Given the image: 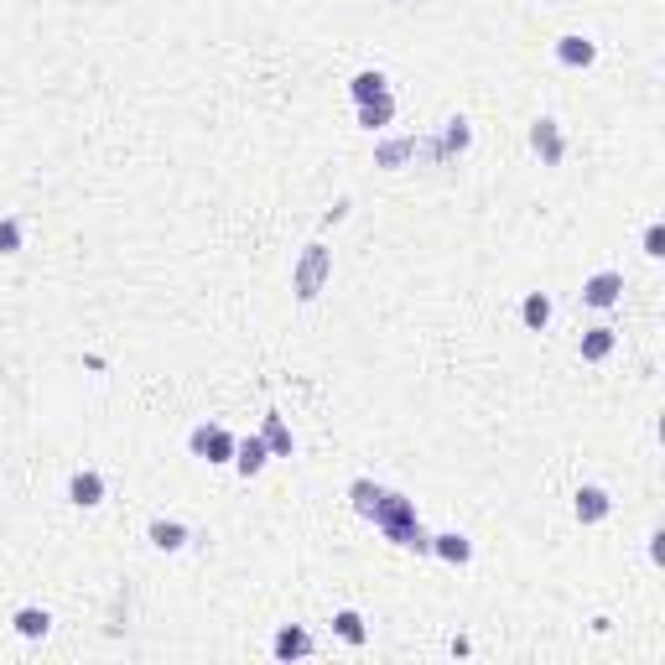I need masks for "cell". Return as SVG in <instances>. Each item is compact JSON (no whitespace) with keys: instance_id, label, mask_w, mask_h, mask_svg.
<instances>
[{"instance_id":"obj_1","label":"cell","mask_w":665,"mask_h":665,"mask_svg":"<svg viewBox=\"0 0 665 665\" xmlns=\"http://www.w3.org/2000/svg\"><path fill=\"white\" fill-rule=\"evenodd\" d=\"M375 520L380 530H385V541H395L401 551H416V556H432V530L421 525V515H416V504L406 499V494H395V489H385L380 494V504H375Z\"/></svg>"},{"instance_id":"obj_2","label":"cell","mask_w":665,"mask_h":665,"mask_svg":"<svg viewBox=\"0 0 665 665\" xmlns=\"http://www.w3.org/2000/svg\"><path fill=\"white\" fill-rule=\"evenodd\" d=\"M333 276V250L323 239H312V245L297 255V271H291V291H297V302H317L323 297V286Z\"/></svg>"},{"instance_id":"obj_3","label":"cell","mask_w":665,"mask_h":665,"mask_svg":"<svg viewBox=\"0 0 665 665\" xmlns=\"http://www.w3.org/2000/svg\"><path fill=\"white\" fill-rule=\"evenodd\" d=\"M188 447H193V458H203V463H234L239 437L229 427H208V421H203V427H193Z\"/></svg>"},{"instance_id":"obj_4","label":"cell","mask_w":665,"mask_h":665,"mask_svg":"<svg viewBox=\"0 0 665 665\" xmlns=\"http://www.w3.org/2000/svg\"><path fill=\"white\" fill-rule=\"evenodd\" d=\"M530 151L541 156V167H562V156H567V136H562V120L541 115L536 125H530Z\"/></svg>"},{"instance_id":"obj_5","label":"cell","mask_w":665,"mask_h":665,"mask_svg":"<svg viewBox=\"0 0 665 665\" xmlns=\"http://www.w3.org/2000/svg\"><path fill=\"white\" fill-rule=\"evenodd\" d=\"M619 297H624V271H593L588 281H582V302L598 307V312L619 307Z\"/></svg>"},{"instance_id":"obj_6","label":"cell","mask_w":665,"mask_h":665,"mask_svg":"<svg viewBox=\"0 0 665 665\" xmlns=\"http://www.w3.org/2000/svg\"><path fill=\"white\" fill-rule=\"evenodd\" d=\"M411 156H432V162H442L437 141H416V136H401V141H385V146H375V167H401V162H411Z\"/></svg>"},{"instance_id":"obj_7","label":"cell","mask_w":665,"mask_h":665,"mask_svg":"<svg viewBox=\"0 0 665 665\" xmlns=\"http://www.w3.org/2000/svg\"><path fill=\"white\" fill-rule=\"evenodd\" d=\"M556 63L562 68H593L598 63V42L593 37H582V32H567V37H556Z\"/></svg>"},{"instance_id":"obj_8","label":"cell","mask_w":665,"mask_h":665,"mask_svg":"<svg viewBox=\"0 0 665 665\" xmlns=\"http://www.w3.org/2000/svg\"><path fill=\"white\" fill-rule=\"evenodd\" d=\"M608 510H614V499H608V489H598V484H582V489H577V499H572L577 525H603V520H608Z\"/></svg>"},{"instance_id":"obj_9","label":"cell","mask_w":665,"mask_h":665,"mask_svg":"<svg viewBox=\"0 0 665 665\" xmlns=\"http://www.w3.org/2000/svg\"><path fill=\"white\" fill-rule=\"evenodd\" d=\"M68 499L78 504V510H94V504H104V473L99 468H78L68 478Z\"/></svg>"},{"instance_id":"obj_10","label":"cell","mask_w":665,"mask_h":665,"mask_svg":"<svg viewBox=\"0 0 665 665\" xmlns=\"http://www.w3.org/2000/svg\"><path fill=\"white\" fill-rule=\"evenodd\" d=\"M265 463H271V447H265V437L255 432V437H239V447H234V473L239 478H255Z\"/></svg>"},{"instance_id":"obj_11","label":"cell","mask_w":665,"mask_h":665,"mask_svg":"<svg viewBox=\"0 0 665 665\" xmlns=\"http://www.w3.org/2000/svg\"><path fill=\"white\" fill-rule=\"evenodd\" d=\"M432 556H442L447 567H468L473 562V541L463 536V530H442V536H432Z\"/></svg>"},{"instance_id":"obj_12","label":"cell","mask_w":665,"mask_h":665,"mask_svg":"<svg viewBox=\"0 0 665 665\" xmlns=\"http://www.w3.org/2000/svg\"><path fill=\"white\" fill-rule=\"evenodd\" d=\"M614 343H619V333L608 328V323L588 328V333H582V343H577V349H582V364H603L608 354H614Z\"/></svg>"},{"instance_id":"obj_13","label":"cell","mask_w":665,"mask_h":665,"mask_svg":"<svg viewBox=\"0 0 665 665\" xmlns=\"http://www.w3.org/2000/svg\"><path fill=\"white\" fill-rule=\"evenodd\" d=\"M11 629L21 634V640H47L52 614H47V608H37V603H26V608H16V614H11Z\"/></svg>"},{"instance_id":"obj_14","label":"cell","mask_w":665,"mask_h":665,"mask_svg":"<svg viewBox=\"0 0 665 665\" xmlns=\"http://www.w3.org/2000/svg\"><path fill=\"white\" fill-rule=\"evenodd\" d=\"M468 146H473V130H468V120H463V115H452V120L442 125V141H437L442 162H452V156H463Z\"/></svg>"},{"instance_id":"obj_15","label":"cell","mask_w":665,"mask_h":665,"mask_svg":"<svg viewBox=\"0 0 665 665\" xmlns=\"http://www.w3.org/2000/svg\"><path fill=\"white\" fill-rule=\"evenodd\" d=\"M260 437H265V447H271V458H291V427H286V416L281 411H265V427H260Z\"/></svg>"},{"instance_id":"obj_16","label":"cell","mask_w":665,"mask_h":665,"mask_svg":"<svg viewBox=\"0 0 665 665\" xmlns=\"http://www.w3.org/2000/svg\"><path fill=\"white\" fill-rule=\"evenodd\" d=\"M271 650H276V660H302V655H312V634L297 629V624H286L271 640Z\"/></svg>"},{"instance_id":"obj_17","label":"cell","mask_w":665,"mask_h":665,"mask_svg":"<svg viewBox=\"0 0 665 665\" xmlns=\"http://www.w3.org/2000/svg\"><path fill=\"white\" fill-rule=\"evenodd\" d=\"M146 536H151L156 551H182V546H188V525H182V520H151Z\"/></svg>"},{"instance_id":"obj_18","label":"cell","mask_w":665,"mask_h":665,"mask_svg":"<svg viewBox=\"0 0 665 665\" xmlns=\"http://www.w3.org/2000/svg\"><path fill=\"white\" fill-rule=\"evenodd\" d=\"M390 120H395V99H390V89L359 104V125H364V130H385Z\"/></svg>"},{"instance_id":"obj_19","label":"cell","mask_w":665,"mask_h":665,"mask_svg":"<svg viewBox=\"0 0 665 665\" xmlns=\"http://www.w3.org/2000/svg\"><path fill=\"white\" fill-rule=\"evenodd\" d=\"M520 323L530 333H546V323H551V297H546V291H530V297L520 302Z\"/></svg>"},{"instance_id":"obj_20","label":"cell","mask_w":665,"mask_h":665,"mask_svg":"<svg viewBox=\"0 0 665 665\" xmlns=\"http://www.w3.org/2000/svg\"><path fill=\"white\" fill-rule=\"evenodd\" d=\"M333 634H338V640L343 645H364L369 640V629H364V614H354V608H338V614H333Z\"/></svg>"},{"instance_id":"obj_21","label":"cell","mask_w":665,"mask_h":665,"mask_svg":"<svg viewBox=\"0 0 665 665\" xmlns=\"http://www.w3.org/2000/svg\"><path fill=\"white\" fill-rule=\"evenodd\" d=\"M380 494H385V484H375V478H354L349 484V499H354V515H375V504H380Z\"/></svg>"},{"instance_id":"obj_22","label":"cell","mask_w":665,"mask_h":665,"mask_svg":"<svg viewBox=\"0 0 665 665\" xmlns=\"http://www.w3.org/2000/svg\"><path fill=\"white\" fill-rule=\"evenodd\" d=\"M349 94H354V104H364V99L385 94V73H380V68H364V73H354V78H349Z\"/></svg>"},{"instance_id":"obj_23","label":"cell","mask_w":665,"mask_h":665,"mask_svg":"<svg viewBox=\"0 0 665 665\" xmlns=\"http://www.w3.org/2000/svg\"><path fill=\"white\" fill-rule=\"evenodd\" d=\"M21 250V219H0V255Z\"/></svg>"},{"instance_id":"obj_24","label":"cell","mask_w":665,"mask_h":665,"mask_svg":"<svg viewBox=\"0 0 665 665\" xmlns=\"http://www.w3.org/2000/svg\"><path fill=\"white\" fill-rule=\"evenodd\" d=\"M645 255H650V260L665 255V224H650V229H645Z\"/></svg>"}]
</instances>
